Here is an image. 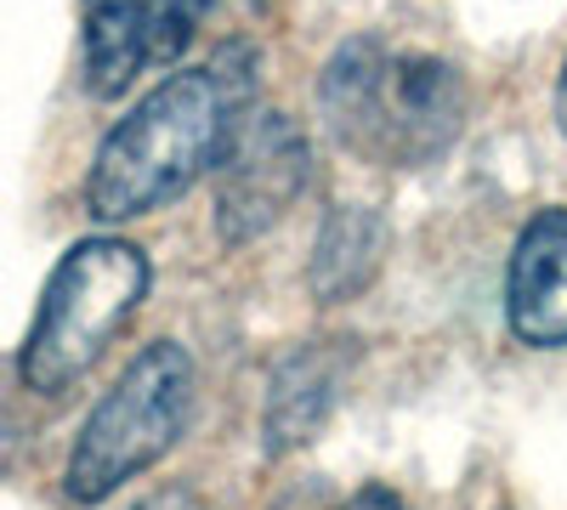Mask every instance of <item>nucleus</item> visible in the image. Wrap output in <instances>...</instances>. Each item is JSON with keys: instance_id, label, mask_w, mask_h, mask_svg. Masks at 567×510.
<instances>
[{"instance_id": "1", "label": "nucleus", "mask_w": 567, "mask_h": 510, "mask_svg": "<svg viewBox=\"0 0 567 510\" xmlns=\"http://www.w3.org/2000/svg\"><path fill=\"white\" fill-rule=\"evenodd\" d=\"M256 97V52L221 45L199 69L165 74L109 136L85 176V210L97 221H131L187 194L221 165L233 131Z\"/></svg>"}, {"instance_id": "2", "label": "nucleus", "mask_w": 567, "mask_h": 510, "mask_svg": "<svg viewBox=\"0 0 567 510\" xmlns=\"http://www.w3.org/2000/svg\"><path fill=\"white\" fill-rule=\"evenodd\" d=\"M318 114L336 143L386 170H420L454 148L465 119L460 69L386 40H347L318 74Z\"/></svg>"}, {"instance_id": "3", "label": "nucleus", "mask_w": 567, "mask_h": 510, "mask_svg": "<svg viewBox=\"0 0 567 510\" xmlns=\"http://www.w3.org/2000/svg\"><path fill=\"white\" fill-rule=\"evenodd\" d=\"M142 295H148V256L125 239H80L45 278L34 330L18 352L23 386L40 397L69 392L125 330Z\"/></svg>"}, {"instance_id": "4", "label": "nucleus", "mask_w": 567, "mask_h": 510, "mask_svg": "<svg viewBox=\"0 0 567 510\" xmlns=\"http://www.w3.org/2000/svg\"><path fill=\"white\" fill-rule=\"evenodd\" d=\"M187 414H194V357L176 341H154L80 426L69 454V499L97 504L120 482L142 477L176 448Z\"/></svg>"}, {"instance_id": "5", "label": "nucleus", "mask_w": 567, "mask_h": 510, "mask_svg": "<svg viewBox=\"0 0 567 510\" xmlns=\"http://www.w3.org/2000/svg\"><path fill=\"white\" fill-rule=\"evenodd\" d=\"M307 176H312V154L301 125L290 114L250 108L216 165V233L227 244L261 239L301 199Z\"/></svg>"}, {"instance_id": "6", "label": "nucleus", "mask_w": 567, "mask_h": 510, "mask_svg": "<svg viewBox=\"0 0 567 510\" xmlns=\"http://www.w3.org/2000/svg\"><path fill=\"white\" fill-rule=\"evenodd\" d=\"M216 7L227 0H85L80 69L91 97H125L142 74L171 69Z\"/></svg>"}, {"instance_id": "7", "label": "nucleus", "mask_w": 567, "mask_h": 510, "mask_svg": "<svg viewBox=\"0 0 567 510\" xmlns=\"http://www.w3.org/2000/svg\"><path fill=\"white\" fill-rule=\"evenodd\" d=\"M505 318L523 346H567V210H539L511 250Z\"/></svg>"}, {"instance_id": "8", "label": "nucleus", "mask_w": 567, "mask_h": 510, "mask_svg": "<svg viewBox=\"0 0 567 510\" xmlns=\"http://www.w3.org/2000/svg\"><path fill=\"white\" fill-rule=\"evenodd\" d=\"M336 392H341V357L329 346H301L296 357L278 363V375L267 386V454H284V448H301L323 414L336 408Z\"/></svg>"}, {"instance_id": "9", "label": "nucleus", "mask_w": 567, "mask_h": 510, "mask_svg": "<svg viewBox=\"0 0 567 510\" xmlns=\"http://www.w3.org/2000/svg\"><path fill=\"white\" fill-rule=\"evenodd\" d=\"M381 256H386V221L369 205H336L329 221L318 227L307 284H312L318 301H352L374 278Z\"/></svg>"}, {"instance_id": "10", "label": "nucleus", "mask_w": 567, "mask_h": 510, "mask_svg": "<svg viewBox=\"0 0 567 510\" xmlns=\"http://www.w3.org/2000/svg\"><path fill=\"white\" fill-rule=\"evenodd\" d=\"M131 510H205L194 488H154L148 499H136Z\"/></svg>"}, {"instance_id": "11", "label": "nucleus", "mask_w": 567, "mask_h": 510, "mask_svg": "<svg viewBox=\"0 0 567 510\" xmlns=\"http://www.w3.org/2000/svg\"><path fill=\"white\" fill-rule=\"evenodd\" d=\"M341 510H409L398 493H386V488H363V493H352Z\"/></svg>"}, {"instance_id": "12", "label": "nucleus", "mask_w": 567, "mask_h": 510, "mask_svg": "<svg viewBox=\"0 0 567 510\" xmlns=\"http://www.w3.org/2000/svg\"><path fill=\"white\" fill-rule=\"evenodd\" d=\"M556 125L567 136V63H561V80H556Z\"/></svg>"}]
</instances>
